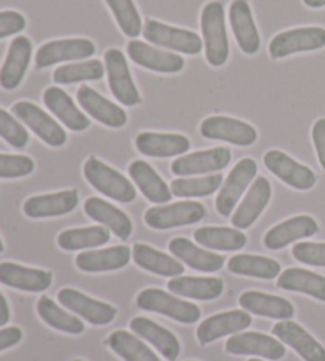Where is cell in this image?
<instances>
[{"label": "cell", "mask_w": 325, "mask_h": 361, "mask_svg": "<svg viewBox=\"0 0 325 361\" xmlns=\"http://www.w3.org/2000/svg\"><path fill=\"white\" fill-rule=\"evenodd\" d=\"M43 102L49 111L70 130L83 132L90 126L88 116L76 108L71 97L61 87H48L43 94Z\"/></svg>", "instance_id": "27"}, {"label": "cell", "mask_w": 325, "mask_h": 361, "mask_svg": "<svg viewBox=\"0 0 325 361\" xmlns=\"http://www.w3.org/2000/svg\"><path fill=\"white\" fill-rule=\"evenodd\" d=\"M76 99L80 106L86 111L90 118L102 122L103 126L119 128L126 126L127 114L121 106L114 105L113 102L107 100L97 90L89 86H81L76 92Z\"/></svg>", "instance_id": "17"}, {"label": "cell", "mask_w": 325, "mask_h": 361, "mask_svg": "<svg viewBox=\"0 0 325 361\" xmlns=\"http://www.w3.org/2000/svg\"><path fill=\"white\" fill-rule=\"evenodd\" d=\"M132 250L126 246H116L100 250H86L75 259L76 267L86 273H105L127 267Z\"/></svg>", "instance_id": "31"}, {"label": "cell", "mask_w": 325, "mask_h": 361, "mask_svg": "<svg viewBox=\"0 0 325 361\" xmlns=\"http://www.w3.org/2000/svg\"><path fill=\"white\" fill-rule=\"evenodd\" d=\"M294 259L309 267H325V243H298L292 247Z\"/></svg>", "instance_id": "47"}, {"label": "cell", "mask_w": 325, "mask_h": 361, "mask_svg": "<svg viewBox=\"0 0 325 361\" xmlns=\"http://www.w3.org/2000/svg\"><path fill=\"white\" fill-rule=\"evenodd\" d=\"M172 293L200 301L216 300L224 292V282L219 277H191L177 276L168 282Z\"/></svg>", "instance_id": "33"}, {"label": "cell", "mask_w": 325, "mask_h": 361, "mask_svg": "<svg viewBox=\"0 0 325 361\" xmlns=\"http://www.w3.org/2000/svg\"><path fill=\"white\" fill-rule=\"evenodd\" d=\"M105 2L108 4L110 10L113 11L116 21H118L126 37H138L143 30V24L134 0H105Z\"/></svg>", "instance_id": "44"}, {"label": "cell", "mask_w": 325, "mask_h": 361, "mask_svg": "<svg viewBox=\"0 0 325 361\" xmlns=\"http://www.w3.org/2000/svg\"><path fill=\"white\" fill-rule=\"evenodd\" d=\"M35 169L34 160L28 156H11L0 154V178L13 179L29 176Z\"/></svg>", "instance_id": "46"}, {"label": "cell", "mask_w": 325, "mask_h": 361, "mask_svg": "<svg viewBox=\"0 0 325 361\" xmlns=\"http://www.w3.org/2000/svg\"><path fill=\"white\" fill-rule=\"evenodd\" d=\"M200 133L208 140L227 141L235 146H251L256 143L257 132L248 122L227 118V116H211L200 126Z\"/></svg>", "instance_id": "10"}, {"label": "cell", "mask_w": 325, "mask_h": 361, "mask_svg": "<svg viewBox=\"0 0 325 361\" xmlns=\"http://www.w3.org/2000/svg\"><path fill=\"white\" fill-rule=\"evenodd\" d=\"M225 352L230 355H257L266 360H281L285 355L284 345L278 339L262 333H238L225 343Z\"/></svg>", "instance_id": "14"}, {"label": "cell", "mask_w": 325, "mask_h": 361, "mask_svg": "<svg viewBox=\"0 0 325 361\" xmlns=\"http://www.w3.org/2000/svg\"><path fill=\"white\" fill-rule=\"evenodd\" d=\"M240 306L244 311L252 312L256 315H262V317H270L276 320H289L294 317V306L292 302L281 296L256 292V290H249L244 292L238 298Z\"/></svg>", "instance_id": "28"}, {"label": "cell", "mask_w": 325, "mask_h": 361, "mask_svg": "<svg viewBox=\"0 0 325 361\" xmlns=\"http://www.w3.org/2000/svg\"><path fill=\"white\" fill-rule=\"evenodd\" d=\"M195 241L211 250H238L246 246V235L238 228L201 227L195 230Z\"/></svg>", "instance_id": "38"}, {"label": "cell", "mask_w": 325, "mask_h": 361, "mask_svg": "<svg viewBox=\"0 0 325 361\" xmlns=\"http://www.w3.org/2000/svg\"><path fill=\"white\" fill-rule=\"evenodd\" d=\"M264 164L273 175L297 190H309L316 184L314 171L298 164L297 160L289 157L283 151H268L264 156Z\"/></svg>", "instance_id": "12"}, {"label": "cell", "mask_w": 325, "mask_h": 361, "mask_svg": "<svg viewBox=\"0 0 325 361\" xmlns=\"http://www.w3.org/2000/svg\"><path fill=\"white\" fill-rule=\"evenodd\" d=\"M249 361H262V360H256V358H252V360H249Z\"/></svg>", "instance_id": "54"}, {"label": "cell", "mask_w": 325, "mask_h": 361, "mask_svg": "<svg viewBox=\"0 0 325 361\" xmlns=\"http://www.w3.org/2000/svg\"><path fill=\"white\" fill-rule=\"evenodd\" d=\"M278 287L288 292H300L325 301V277L302 268H289L278 277Z\"/></svg>", "instance_id": "36"}, {"label": "cell", "mask_w": 325, "mask_h": 361, "mask_svg": "<svg viewBox=\"0 0 325 361\" xmlns=\"http://www.w3.org/2000/svg\"><path fill=\"white\" fill-rule=\"evenodd\" d=\"M25 27V18L18 11H0V38L16 35Z\"/></svg>", "instance_id": "48"}, {"label": "cell", "mask_w": 325, "mask_h": 361, "mask_svg": "<svg viewBox=\"0 0 325 361\" xmlns=\"http://www.w3.org/2000/svg\"><path fill=\"white\" fill-rule=\"evenodd\" d=\"M4 252V243H2V240H0V254Z\"/></svg>", "instance_id": "53"}, {"label": "cell", "mask_w": 325, "mask_h": 361, "mask_svg": "<svg viewBox=\"0 0 325 361\" xmlns=\"http://www.w3.org/2000/svg\"><path fill=\"white\" fill-rule=\"evenodd\" d=\"M303 4L309 8H322L325 6V0H303Z\"/></svg>", "instance_id": "52"}, {"label": "cell", "mask_w": 325, "mask_h": 361, "mask_svg": "<svg viewBox=\"0 0 325 361\" xmlns=\"http://www.w3.org/2000/svg\"><path fill=\"white\" fill-rule=\"evenodd\" d=\"M168 249H170L175 259L183 260L192 269L205 271V273L219 271L224 267L225 262L223 255H218L211 252V250H205L195 246L194 243L186 240V238H173L170 244H168Z\"/></svg>", "instance_id": "32"}, {"label": "cell", "mask_w": 325, "mask_h": 361, "mask_svg": "<svg viewBox=\"0 0 325 361\" xmlns=\"http://www.w3.org/2000/svg\"><path fill=\"white\" fill-rule=\"evenodd\" d=\"M11 113L19 121H23L47 145L59 147L67 141V133H65L64 128L48 113H45L42 108H38L34 103L18 102L11 106Z\"/></svg>", "instance_id": "7"}, {"label": "cell", "mask_w": 325, "mask_h": 361, "mask_svg": "<svg viewBox=\"0 0 325 361\" xmlns=\"http://www.w3.org/2000/svg\"><path fill=\"white\" fill-rule=\"evenodd\" d=\"M230 159L232 154L227 147L192 152L175 160L172 164V173L177 176H194L220 171L230 164Z\"/></svg>", "instance_id": "15"}, {"label": "cell", "mask_w": 325, "mask_h": 361, "mask_svg": "<svg viewBox=\"0 0 325 361\" xmlns=\"http://www.w3.org/2000/svg\"><path fill=\"white\" fill-rule=\"evenodd\" d=\"M23 339V331L18 326H8L0 330V352L11 349Z\"/></svg>", "instance_id": "50"}, {"label": "cell", "mask_w": 325, "mask_h": 361, "mask_svg": "<svg viewBox=\"0 0 325 361\" xmlns=\"http://www.w3.org/2000/svg\"><path fill=\"white\" fill-rule=\"evenodd\" d=\"M257 175V164L252 159H243L233 166L230 175L227 176L225 183L219 190L216 198V209L220 216H230L240 198L252 183V179Z\"/></svg>", "instance_id": "9"}, {"label": "cell", "mask_w": 325, "mask_h": 361, "mask_svg": "<svg viewBox=\"0 0 325 361\" xmlns=\"http://www.w3.org/2000/svg\"><path fill=\"white\" fill-rule=\"evenodd\" d=\"M223 176L211 175L203 178H179L170 184L173 195L191 198V197H208L220 189Z\"/></svg>", "instance_id": "43"}, {"label": "cell", "mask_w": 325, "mask_h": 361, "mask_svg": "<svg viewBox=\"0 0 325 361\" xmlns=\"http://www.w3.org/2000/svg\"><path fill=\"white\" fill-rule=\"evenodd\" d=\"M136 306L143 311L167 315L179 324H195L200 319V309L194 302L179 300L160 288H146L136 298Z\"/></svg>", "instance_id": "3"}, {"label": "cell", "mask_w": 325, "mask_h": 361, "mask_svg": "<svg viewBox=\"0 0 325 361\" xmlns=\"http://www.w3.org/2000/svg\"><path fill=\"white\" fill-rule=\"evenodd\" d=\"M130 330L138 338L153 344L168 361H175L178 358L181 352L179 341L167 328L160 326L159 324H155V322L146 317H135L130 322Z\"/></svg>", "instance_id": "29"}, {"label": "cell", "mask_w": 325, "mask_h": 361, "mask_svg": "<svg viewBox=\"0 0 325 361\" xmlns=\"http://www.w3.org/2000/svg\"><path fill=\"white\" fill-rule=\"evenodd\" d=\"M0 137L18 149H23L29 143V133L24 126L19 124L10 113H6L2 108H0Z\"/></svg>", "instance_id": "45"}, {"label": "cell", "mask_w": 325, "mask_h": 361, "mask_svg": "<svg viewBox=\"0 0 325 361\" xmlns=\"http://www.w3.org/2000/svg\"><path fill=\"white\" fill-rule=\"evenodd\" d=\"M317 231H319V225H317L313 217L295 216L275 225V227L266 231L264 244L266 249L278 250L289 246L290 243H295L297 240L313 236Z\"/></svg>", "instance_id": "19"}, {"label": "cell", "mask_w": 325, "mask_h": 361, "mask_svg": "<svg viewBox=\"0 0 325 361\" xmlns=\"http://www.w3.org/2000/svg\"><path fill=\"white\" fill-rule=\"evenodd\" d=\"M84 211L93 221L100 222L108 230H112L119 240L126 241L132 235V222H130L129 216L105 200L99 197L88 198L84 203Z\"/></svg>", "instance_id": "30"}, {"label": "cell", "mask_w": 325, "mask_h": 361, "mask_svg": "<svg viewBox=\"0 0 325 361\" xmlns=\"http://www.w3.org/2000/svg\"><path fill=\"white\" fill-rule=\"evenodd\" d=\"M83 171L88 183L105 197L121 203H130L135 200L136 190L134 184L97 157H89L83 166Z\"/></svg>", "instance_id": "2"}, {"label": "cell", "mask_w": 325, "mask_h": 361, "mask_svg": "<svg viewBox=\"0 0 325 361\" xmlns=\"http://www.w3.org/2000/svg\"><path fill=\"white\" fill-rule=\"evenodd\" d=\"M95 47L86 38H65V40H54L45 43L37 51L35 66L37 68H47L59 62L83 61L94 56Z\"/></svg>", "instance_id": "11"}, {"label": "cell", "mask_w": 325, "mask_h": 361, "mask_svg": "<svg viewBox=\"0 0 325 361\" xmlns=\"http://www.w3.org/2000/svg\"><path fill=\"white\" fill-rule=\"evenodd\" d=\"M325 47V29L322 27H298L278 34L270 42L271 59H283L290 54L307 53Z\"/></svg>", "instance_id": "6"}, {"label": "cell", "mask_w": 325, "mask_h": 361, "mask_svg": "<svg viewBox=\"0 0 325 361\" xmlns=\"http://www.w3.org/2000/svg\"><path fill=\"white\" fill-rule=\"evenodd\" d=\"M107 344L124 361H160L143 341L127 331H113L108 336Z\"/></svg>", "instance_id": "40"}, {"label": "cell", "mask_w": 325, "mask_h": 361, "mask_svg": "<svg viewBox=\"0 0 325 361\" xmlns=\"http://www.w3.org/2000/svg\"><path fill=\"white\" fill-rule=\"evenodd\" d=\"M129 57L140 67L158 73H177L184 67V59L175 53L151 48L140 40H132L127 44Z\"/></svg>", "instance_id": "18"}, {"label": "cell", "mask_w": 325, "mask_h": 361, "mask_svg": "<svg viewBox=\"0 0 325 361\" xmlns=\"http://www.w3.org/2000/svg\"><path fill=\"white\" fill-rule=\"evenodd\" d=\"M132 257L136 267L146 269L149 273L167 277H177L184 273V267L181 265V262L148 246V244L136 243L132 249Z\"/></svg>", "instance_id": "35"}, {"label": "cell", "mask_w": 325, "mask_h": 361, "mask_svg": "<svg viewBox=\"0 0 325 361\" xmlns=\"http://www.w3.org/2000/svg\"><path fill=\"white\" fill-rule=\"evenodd\" d=\"M110 230L107 227H100V225H94V227H84V228H71L65 230L57 236V244L64 250H81V249H90L99 247L110 241Z\"/></svg>", "instance_id": "39"}, {"label": "cell", "mask_w": 325, "mask_h": 361, "mask_svg": "<svg viewBox=\"0 0 325 361\" xmlns=\"http://www.w3.org/2000/svg\"><path fill=\"white\" fill-rule=\"evenodd\" d=\"M75 361H83V360H75Z\"/></svg>", "instance_id": "55"}, {"label": "cell", "mask_w": 325, "mask_h": 361, "mask_svg": "<svg viewBox=\"0 0 325 361\" xmlns=\"http://www.w3.org/2000/svg\"><path fill=\"white\" fill-rule=\"evenodd\" d=\"M105 68L108 75L110 90L114 99L126 106H135L141 102L135 82L130 75L129 66L126 62V56L122 51L112 48L105 53Z\"/></svg>", "instance_id": "8"}, {"label": "cell", "mask_w": 325, "mask_h": 361, "mask_svg": "<svg viewBox=\"0 0 325 361\" xmlns=\"http://www.w3.org/2000/svg\"><path fill=\"white\" fill-rule=\"evenodd\" d=\"M143 35L148 42L158 44V47L191 56L199 54L203 47L201 38L195 32L172 27V25L154 21V19H148L143 25Z\"/></svg>", "instance_id": "5"}, {"label": "cell", "mask_w": 325, "mask_h": 361, "mask_svg": "<svg viewBox=\"0 0 325 361\" xmlns=\"http://www.w3.org/2000/svg\"><path fill=\"white\" fill-rule=\"evenodd\" d=\"M32 56V43L28 37H16L11 42L8 54L0 68V86L6 90L16 89L28 72Z\"/></svg>", "instance_id": "26"}, {"label": "cell", "mask_w": 325, "mask_h": 361, "mask_svg": "<svg viewBox=\"0 0 325 361\" xmlns=\"http://www.w3.org/2000/svg\"><path fill=\"white\" fill-rule=\"evenodd\" d=\"M227 268L233 274L259 277V279H275V277L283 273L281 265L276 260L268 259V257L248 254L232 257L229 263H227Z\"/></svg>", "instance_id": "37"}, {"label": "cell", "mask_w": 325, "mask_h": 361, "mask_svg": "<svg viewBox=\"0 0 325 361\" xmlns=\"http://www.w3.org/2000/svg\"><path fill=\"white\" fill-rule=\"evenodd\" d=\"M229 19L240 49L244 54H256L260 48V37L249 4L246 0H233Z\"/></svg>", "instance_id": "23"}, {"label": "cell", "mask_w": 325, "mask_h": 361, "mask_svg": "<svg viewBox=\"0 0 325 361\" xmlns=\"http://www.w3.org/2000/svg\"><path fill=\"white\" fill-rule=\"evenodd\" d=\"M53 282V274L49 271L34 269L16 263H0V283L6 287L23 290V292H45Z\"/></svg>", "instance_id": "20"}, {"label": "cell", "mask_w": 325, "mask_h": 361, "mask_svg": "<svg viewBox=\"0 0 325 361\" xmlns=\"http://www.w3.org/2000/svg\"><path fill=\"white\" fill-rule=\"evenodd\" d=\"M313 143L319 164L325 170V118L316 121V124L313 126Z\"/></svg>", "instance_id": "49"}, {"label": "cell", "mask_w": 325, "mask_h": 361, "mask_svg": "<svg viewBox=\"0 0 325 361\" xmlns=\"http://www.w3.org/2000/svg\"><path fill=\"white\" fill-rule=\"evenodd\" d=\"M200 23L208 63L213 67L224 66L229 59V38H227L225 29L224 5L218 0L206 4L201 11Z\"/></svg>", "instance_id": "1"}, {"label": "cell", "mask_w": 325, "mask_h": 361, "mask_svg": "<svg viewBox=\"0 0 325 361\" xmlns=\"http://www.w3.org/2000/svg\"><path fill=\"white\" fill-rule=\"evenodd\" d=\"M205 214V206L199 202H178L149 208L145 212V222L154 230H168L197 224Z\"/></svg>", "instance_id": "4"}, {"label": "cell", "mask_w": 325, "mask_h": 361, "mask_svg": "<svg viewBox=\"0 0 325 361\" xmlns=\"http://www.w3.org/2000/svg\"><path fill=\"white\" fill-rule=\"evenodd\" d=\"M270 197L271 185L268 183V179H265L264 176L256 178V180L251 185V189L246 193L244 200L237 208L235 214L232 216L233 227L238 230L249 228L266 208V204L270 202Z\"/></svg>", "instance_id": "22"}, {"label": "cell", "mask_w": 325, "mask_h": 361, "mask_svg": "<svg viewBox=\"0 0 325 361\" xmlns=\"http://www.w3.org/2000/svg\"><path fill=\"white\" fill-rule=\"evenodd\" d=\"M271 333L278 336V339H281L284 344L290 345L305 361H325L324 347L295 322H279L273 326Z\"/></svg>", "instance_id": "21"}, {"label": "cell", "mask_w": 325, "mask_h": 361, "mask_svg": "<svg viewBox=\"0 0 325 361\" xmlns=\"http://www.w3.org/2000/svg\"><path fill=\"white\" fill-rule=\"evenodd\" d=\"M136 149L148 157H175L189 151L191 141L184 135L143 132L135 140Z\"/></svg>", "instance_id": "25"}, {"label": "cell", "mask_w": 325, "mask_h": 361, "mask_svg": "<svg viewBox=\"0 0 325 361\" xmlns=\"http://www.w3.org/2000/svg\"><path fill=\"white\" fill-rule=\"evenodd\" d=\"M57 298H59L64 307L78 314L93 325H108L118 315V309L112 305L89 298V296L78 292L75 288H62Z\"/></svg>", "instance_id": "13"}, {"label": "cell", "mask_w": 325, "mask_h": 361, "mask_svg": "<svg viewBox=\"0 0 325 361\" xmlns=\"http://www.w3.org/2000/svg\"><path fill=\"white\" fill-rule=\"evenodd\" d=\"M251 324V315L244 311L220 312L201 322L197 328V339L201 345L211 344L216 339L246 330Z\"/></svg>", "instance_id": "16"}, {"label": "cell", "mask_w": 325, "mask_h": 361, "mask_svg": "<svg viewBox=\"0 0 325 361\" xmlns=\"http://www.w3.org/2000/svg\"><path fill=\"white\" fill-rule=\"evenodd\" d=\"M78 204V192L75 189L62 190L48 195H37L25 200L24 214L30 219L57 217L69 214Z\"/></svg>", "instance_id": "24"}, {"label": "cell", "mask_w": 325, "mask_h": 361, "mask_svg": "<svg viewBox=\"0 0 325 361\" xmlns=\"http://www.w3.org/2000/svg\"><path fill=\"white\" fill-rule=\"evenodd\" d=\"M129 175L149 202L160 204L172 200L173 193L170 187L165 184V180L145 160H134L129 165Z\"/></svg>", "instance_id": "34"}, {"label": "cell", "mask_w": 325, "mask_h": 361, "mask_svg": "<svg viewBox=\"0 0 325 361\" xmlns=\"http://www.w3.org/2000/svg\"><path fill=\"white\" fill-rule=\"evenodd\" d=\"M37 311L45 324L56 328V330L69 334H81L84 331V324L75 315L65 312L49 296H42L37 302Z\"/></svg>", "instance_id": "41"}, {"label": "cell", "mask_w": 325, "mask_h": 361, "mask_svg": "<svg viewBox=\"0 0 325 361\" xmlns=\"http://www.w3.org/2000/svg\"><path fill=\"white\" fill-rule=\"evenodd\" d=\"M103 73H105V67L100 61H88L61 66L53 73V80L57 85H73L78 81L102 80Z\"/></svg>", "instance_id": "42"}, {"label": "cell", "mask_w": 325, "mask_h": 361, "mask_svg": "<svg viewBox=\"0 0 325 361\" xmlns=\"http://www.w3.org/2000/svg\"><path fill=\"white\" fill-rule=\"evenodd\" d=\"M8 320H10L8 302H6L5 296L0 293V326H4L5 324H8Z\"/></svg>", "instance_id": "51"}]
</instances>
